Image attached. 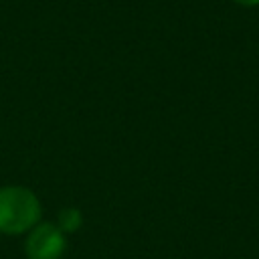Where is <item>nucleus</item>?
Masks as SVG:
<instances>
[{
	"label": "nucleus",
	"instance_id": "f03ea898",
	"mask_svg": "<svg viewBox=\"0 0 259 259\" xmlns=\"http://www.w3.org/2000/svg\"><path fill=\"white\" fill-rule=\"evenodd\" d=\"M24 251L28 259H61L67 251L65 233L55 223H38L28 231Z\"/></svg>",
	"mask_w": 259,
	"mask_h": 259
},
{
	"label": "nucleus",
	"instance_id": "20e7f679",
	"mask_svg": "<svg viewBox=\"0 0 259 259\" xmlns=\"http://www.w3.org/2000/svg\"><path fill=\"white\" fill-rule=\"evenodd\" d=\"M241 6H259V0H235Z\"/></svg>",
	"mask_w": 259,
	"mask_h": 259
},
{
	"label": "nucleus",
	"instance_id": "f257e3e1",
	"mask_svg": "<svg viewBox=\"0 0 259 259\" xmlns=\"http://www.w3.org/2000/svg\"><path fill=\"white\" fill-rule=\"evenodd\" d=\"M42 206L38 196L26 186L0 188V233L22 235L40 223Z\"/></svg>",
	"mask_w": 259,
	"mask_h": 259
},
{
	"label": "nucleus",
	"instance_id": "7ed1b4c3",
	"mask_svg": "<svg viewBox=\"0 0 259 259\" xmlns=\"http://www.w3.org/2000/svg\"><path fill=\"white\" fill-rule=\"evenodd\" d=\"M83 223V214L77 208H63L57 217V227L67 235V233H75Z\"/></svg>",
	"mask_w": 259,
	"mask_h": 259
}]
</instances>
